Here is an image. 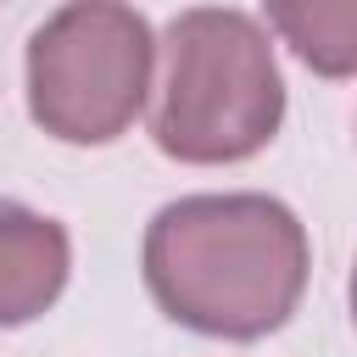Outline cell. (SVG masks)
Instances as JSON below:
<instances>
[{"label":"cell","mask_w":357,"mask_h":357,"mask_svg":"<svg viewBox=\"0 0 357 357\" xmlns=\"http://www.w3.org/2000/svg\"><path fill=\"white\" fill-rule=\"evenodd\" d=\"M73 273V240L56 218L0 201V329L33 324Z\"/></svg>","instance_id":"4"},{"label":"cell","mask_w":357,"mask_h":357,"mask_svg":"<svg viewBox=\"0 0 357 357\" xmlns=\"http://www.w3.org/2000/svg\"><path fill=\"white\" fill-rule=\"evenodd\" d=\"M284 123V78L268 33L229 6H195L167 22L162 95L151 139L190 167L245 162Z\"/></svg>","instance_id":"2"},{"label":"cell","mask_w":357,"mask_h":357,"mask_svg":"<svg viewBox=\"0 0 357 357\" xmlns=\"http://www.w3.org/2000/svg\"><path fill=\"white\" fill-rule=\"evenodd\" d=\"M156 39L128 0H67L28 39V112L61 145H112L145 106Z\"/></svg>","instance_id":"3"},{"label":"cell","mask_w":357,"mask_h":357,"mask_svg":"<svg viewBox=\"0 0 357 357\" xmlns=\"http://www.w3.org/2000/svg\"><path fill=\"white\" fill-rule=\"evenodd\" d=\"M351 318H357V268H351Z\"/></svg>","instance_id":"6"},{"label":"cell","mask_w":357,"mask_h":357,"mask_svg":"<svg viewBox=\"0 0 357 357\" xmlns=\"http://www.w3.org/2000/svg\"><path fill=\"white\" fill-rule=\"evenodd\" d=\"M139 268L173 324L212 340H262L301 307L312 245L273 195H184L151 218Z\"/></svg>","instance_id":"1"},{"label":"cell","mask_w":357,"mask_h":357,"mask_svg":"<svg viewBox=\"0 0 357 357\" xmlns=\"http://www.w3.org/2000/svg\"><path fill=\"white\" fill-rule=\"evenodd\" d=\"M262 6L279 39L318 78L357 73V0H262Z\"/></svg>","instance_id":"5"}]
</instances>
